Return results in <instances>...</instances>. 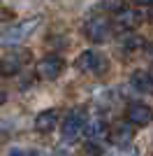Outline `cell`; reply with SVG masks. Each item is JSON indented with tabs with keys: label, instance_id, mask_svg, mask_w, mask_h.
I'll use <instances>...</instances> for the list:
<instances>
[{
	"label": "cell",
	"instance_id": "obj_20",
	"mask_svg": "<svg viewBox=\"0 0 153 156\" xmlns=\"http://www.w3.org/2000/svg\"><path fill=\"white\" fill-rule=\"evenodd\" d=\"M148 51H153V44H151V49H148Z\"/></svg>",
	"mask_w": 153,
	"mask_h": 156
},
{
	"label": "cell",
	"instance_id": "obj_18",
	"mask_svg": "<svg viewBox=\"0 0 153 156\" xmlns=\"http://www.w3.org/2000/svg\"><path fill=\"white\" fill-rule=\"evenodd\" d=\"M148 75H151V79H153V68H151V70H148Z\"/></svg>",
	"mask_w": 153,
	"mask_h": 156
},
{
	"label": "cell",
	"instance_id": "obj_13",
	"mask_svg": "<svg viewBox=\"0 0 153 156\" xmlns=\"http://www.w3.org/2000/svg\"><path fill=\"white\" fill-rule=\"evenodd\" d=\"M132 84L144 93H153V79L148 72H134L132 75Z\"/></svg>",
	"mask_w": 153,
	"mask_h": 156
},
{
	"label": "cell",
	"instance_id": "obj_15",
	"mask_svg": "<svg viewBox=\"0 0 153 156\" xmlns=\"http://www.w3.org/2000/svg\"><path fill=\"white\" fill-rule=\"evenodd\" d=\"M9 156H37V154L28 151V149H14V151H9Z\"/></svg>",
	"mask_w": 153,
	"mask_h": 156
},
{
	"label": "cell",
	"instance_id": "obj_6",
	"mask_svg": "<svg viewBox=\"0 0 153 156\" xmlns=\"http://www.w3.org/2000/svg\"><path fill=\"white\" fill-rule=\"evenodd\" d=\"M65 70V61L60 56H44V58H39L37 65H35V72H37L39 79H44V82H53V79L60 77V72Z\"/></svg>",
	"mask_w": 153,
	"mask_h": 156
},
{
	"label": "cell",
	"instance_id": "obj_10",
	"mask_svg": "<svg viewBox=\"0 0 153 156\" xmlns=\"http://www.w3.org/2000/svg\"><path fill=\"white\" fill-rule=\"evenodd\" d=\"M56 124H58V112L56 110H44V112H39L37 117H35V130H39V133L53 130Z\"/></svg>",
	"mask_w": 153,
	"mask_h": 156
},
{
	"label": "cell",
	"instance_id": "obj_9",
	"mask_svg": "<svg viewBox=\"0 0 153 156\" xmlns=\"http://www.w3.org/2000/svg\"><path fill=\"white\" fill-rule=\"evenodd\" d=\"M116 28H121V30H132L141 23V14L132 7H121V9H116L114 12V19H111Z\"/></svg>",
	"mask_w": 153,
	"mask_h": 156
},
{
	"label": "cell",
	"instance_id": "obj_4",
	"mask_svg": "<svg viewBox=\"0 0 153 156\" xmlns=\"http://www.w3.org/2000/svg\"><path fill=\"white\" fill-rule=\"evenodd\" d=\"M86 124H88V119H86V110H83V107H76V110H72L70 114L63 119V124H60V133H63L65 140H74L79 133H83Z\"/></svg>",
	"mask_w": 153,
	"mask_h": 156
},
{
	"label": "cell",
	"instance_id": "obj_16",
	"mask_svg": "<svg viewBox=\"0 0 153 156\" xmlns=\"http://www.w3.org/2000/svg\"><path fill=\"white\" fill-rule=\"evenodd\" d=\"M132 5H141V7H153V0H130Z\"/></svg>",
	"mask_w": 153,
	"mask_h": 156
},
{
	"label": "cell",
	"instance_id": "obj_5",
	"mask_svg": "<svg viewBox=\"0 0 153 156\" xmlns=\"http://www.w3.org/2000/svg\"><path fill=\"white\" fill-rule=\"evenodd\" d=\"M30 61V51H25V49H14V51H7L2 58H0V75H5V77H12L16 72H21L25 63Z\"/></svg>",
	"mask_w": 153,
	"mask_h": 156
},
{
	"label": "cell",
	"instance_id": "obj_2",
	"mask_svg": "<svg viewBox=\"0 0 153 156\" xmlns=\"http://www.w3.org/2000/svg\"><path fill=\"white\" fill-rule=\"evenodd\" d=\"M74 68L79 72H88V75H102L107 70V58L95 49H86V51H81L76 56Z\"/></svg>",
	"mask_w": 153,
	"mask_h": 156
},
{
	"label": "cell",
	"instance_id": "obj_17",
	"mask_svg": "<svg viewBox=\"0 0 153 156\" xmlns=\"http://www.w3.org/2000/svg\"><path fill=\"white\" fill-rule=\"evenodd\" d=\"M5 100H7V96H5V91H0V107L5 105Z\"/></svg>",
	"mask_w": 153,
	"mask_h": 156
},
{
	"label": "cell",
	"instance_id": "obj_7",
	"mask_svg": "<svg viewBox=\"0 0 153 156\" xmlns=\"http://www.w3.org/2000/svg\"><path fill=\"white\" fill-rule=\"evenodd\" d=\"M125 117L127 121L132 126H148L153 119V112L146 103H139V100H132V103H127L125 107Z\"/></svg>",
	"mask_w": 153,
	"mask_h": 156
},
{
	"label": "cell",
	"instance_id": "obj_12",
	"mask_svg": "<svg viewBox=\"0 0 153 156\" xmlns=\"http://www.w3.org/2000/svg\"><path fill=\"white\" fill-rule=\"evenodd\" d=\"M121 44H123V49H127V51H137V49H141V47L146 44V40L141 37V35H137V33L127 30L125 35H123Z\"/></svg>",
	"mask_w": 153,
	"mask_h": 156
},
{
	"label": "cell",
	"instance_id": "obj_19",
	"mask_svg": "<svg viewBox=\"0 0 153 156\" xmlns=\"http://www.w3.org/2000/svg\"><path fill=\"white\" fill-rule=\"evenodd\" d=\"M151 21H153V7H151Z\"/></svg>",
	"mask_w": 153,
	"mask_h": 156
},
{
	"label": "cell",
	"instance_id": "obj_11",
	"mask_svg": "<svg viewBox=\"0 0 153 156\" xmlns=\"http://www.w3.org/2000/svg\"><path fill=\"white\" fill-rule=\"evenodd\" d=\"M83 135L88 137V142H97V140H102L107 135V124L102 119H90L86 124V128H83Z\"/></svg>",
	"mask_w": 153,
	"mask_h": 156
},
{
	"label": "cell",
	"instance_id": "obj_1",
	"mask_svg": "<svg viewBox=\"0 0 153 156\" xmlns=\"http://www.w3.org/2000/svg\"><path fill=\"white\" fill-rule=\"evenodd\" d=\"M39 23H42V16H30V19H23V21H19V23L9 26L7 30H0V47L21 44L23 40H28L32 33L37 30Z\"/></svg>",
	"mask_w": 153,
	"mask_h": 156
},
{
	"label": "cell",
	"instance_id": "obj_8",
	"mask_svg": "<svg viewBox=\"0 0 153 156\" xmlns=\"http://www.w3.org/2000/svg\"><path fill=\"white\" fill-rule=\"evenodd\" d=\"M134 137V130H132V124L130 121H114L111 128H109V142L116 144V147H127Z\"/></svg>",
	"mask_w": 153,
	"mask_h": 156
},
{
	"label": "cell",
	"instance_id": "obj_14",
	"mask_svg": "<svg viewBox=\"0 0 153 156\" xmlns=\"http://www.w3.org/2000/svg\"><path fill=\"white\" fill-rule=\"evenodd\" d=\"M14 19V12L9 9V7H2L0 5V23H7V21Z\"/></svg>",
	"mask_w": 153,
	"mask_h": 156
},
{
	"label": "cell",
	"instance_id": "obj_3",
	"mask_svg": "<svg viewBox=\"0 0 153 156\" xmlns=\"http://www.w3.org/2000/svg\"><path fill=\"white\" fill-rule=\"evenodd\" d=\"M83 35L90 40V42H95V44H102V42H107L109 35H111V23L109 19L104 16H90L86 23H83Z\"/></svg>",
	"mask_w": 153,
	"mask_h": 156
}]
</instances>
